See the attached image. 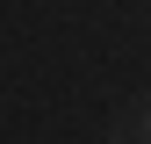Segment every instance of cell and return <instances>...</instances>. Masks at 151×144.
I'll list each match as a JSON object with an SVG mask.
<instances>
[{
    "label": "cell",
    "mask_w": 151,
    "mask_h": 144,
    "mask_svg": "<svg viewBox=\"0 0 151 144\" xmlns=\"http://www.w3.org/2000/svg\"><path fill=\"white\" fill-rule=\"evenodd\" d=\"M108 144H151V101H137V108H122V115L108 122Z\"/></svg>",
    "instance_id": "obj_1"
}]
</instances>
